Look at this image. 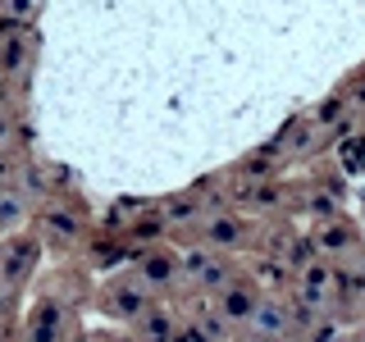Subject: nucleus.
Listing matches in <instances>:
<instances>
[{"label": "nucleus", "instance_id": "obj_1", "mask_svg": "<svg viewBox=\"0 0 365 342\" xmlns=\"http://www.w3.org/2000/svg\"><path fill=\"white\" fill-rule=\"evenodd\" d=\"M68 288H51L41 283L28 301V319H23V342H73L78 333V311L64 296Z\"/></svg>", "mask_w": 365, "mask_h": 342}, {"label": "nucleus", "instance_id": "obj_2", "mask_svg": "<svg viewBox=\"0 0 365 342\" xmlns=\"http://www.w3.org/2000/svg\"><path fill=\"white\" fill-rule=\"evenodd\" d=\"M242 233H247V224L237 219V214H205V219H201V237L210 247H224L228 251V247L242 242Z\"/></svg>", "mask_w": 365, "mask_h": 342}, {"label": "nucleus", "instance_id": "obj_3", "mask_svg": "<svg viewBox=\"0 0 365 342\" xmlns=\"http://www.w3.org/2000/svg\"><path fill=\"white\" fill-rule=\"evenodd\" d=\"M361 342H365V338H361Z\"/></svg>", "mask_w": 365, "mask_h": 342}]
</instances>
